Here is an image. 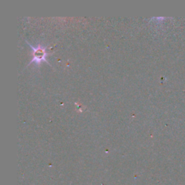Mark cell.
<instances>
[{"mask_svg":"<svg viewBox=\"0 0 185 185\" xmlns=\"http://www.w3.org/2000/svg\"><path fill=\"white\" fill-rule=\"evenodd\" d=\"M33 49V59L31 61V62H40L41 61H46V56L47 54L45 52V49L43 48L41 46H33L29 44Z\"/></svg>","mask_w":185,"mask_h":185,"instance_id":"cell-1","label":"cell"}]
</instances>
